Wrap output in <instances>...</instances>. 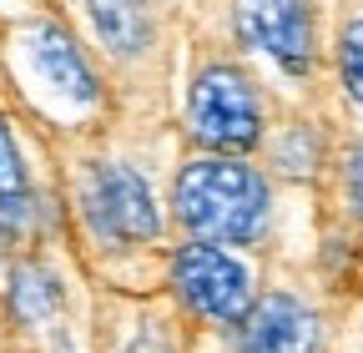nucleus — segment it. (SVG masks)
Wrapping results in <instances>:
<instances>
[{
	"label": "nucleus",
	"instance_id": "1",
	"mask_svg": "<svg viewBox=\"0 0 363 353\" xmlns=\"http://www.w3.org/2000/svg\"><path fill=\"white\" fill-rule=\"evenodd\" d=\"M262 172L233 157H202L177 176V217L202 242H252L267 228Z\"/></svg>",
	"mask_w": 363,
	"mask_h": 353
},
{
	"label": "nucleus",
	"instance_id": "2",
	"mask_svg": "<svg viewBox=\"0 0 363 353\" xmlns=\"http://www.w3.org/2000/svg\"><path fill=\"white\" fill-rule=\"evenodd\" d=\"M262 96L238 66H207L192 86V131L217 152H252L262 142Z\"/></svg>",
	"mask_w": 363,
	"mask_h": 353
},
{
	"label": "nucleus",
	"instance_id": "3",
	"mask_svg": "<svg viewBox=\"0 0 363 353\" xmlns=\"http://www.w3.org/2000/svg\"><path fill=\"white\" fill-rule=\"evenodd\" d=\"M238 35L252 51H262L272 66L288 76H313L318 61V26H313V0H233Z\"/></svg>",
	"mask_w": 363,
	"mask_h": 353
},
{
	"label": "nucleus",
	"instance_id": "4",
	"mask_svg": "<svg viewBox=\"0 0 363 353\" xmlns=\"http://www.w3.org/2000/svg\"><path fill=\"white\" fill-rule=\"evenodd\" d=\"M172 283L182 293V303L202 318H222L238 323L252 308V273L233 252H222L212 242H192L172 257Z\"/></svg>",
	"mask_w": 363,
	"mask_h": 353
},
{
	"label": "nucleus",
	"instance_id": "5",
	"mask_svg": "<svg viewBox=\"0 0 363 353\" xmlns=\"http://www.w3.org/2000/svg\"><path fill=\"white\" fill-rule=\"evenodd\" d=\"M86 217L96 223L101 237L111 242H147L157 237V202L152 187L142 182V172H131L121 162H101L86 172V187H81Z\"/></svg>",
	"mask_w": 363,
	"mask_h": 353
},
{
	"label": "nucleus",
	"instance_id": "6",
	"mask_svg": "<svg viewBox=\"0 0 363 353\" xmlns=\"http://www.w3.org/2000/svg\"><path fill=\"white\" fill-rule=\"evenodd\" d=\"M323 318L298 293H267L238 318V353H318Z\"/></svg>",
	"mask_w": 363,
	"mask_h": 353
},
{
	"label": "nucleus",
	"instance_id": "7",
	"mask_svg": "<svg viewBox=\"0 0 363 353\" xmlns=\"http://www.w3.org/2000/svg\"><path fill=\"white\" fill-rule=\"evenodd\" d=\"M26 51H30V66L56 86L61 96L71 101H96V76H91V66L81 61L76 40L61 30V26H35L26 35Z\"/></svg>",
	"mask_w": 363,
	"mask_h": 353
},
{
	"label": "nucleus",
	"instance_id": "8",
	"mask_svg": "<svg viewBox=\"0 0 363 353\" xmlns=\"http://www.w3.org/2000/svg\"><path fill=\"white\" fill-rule=\"evenodd\" d=\"M91 21H96V35L116 56H136V51H147V40H152L147 0H91Z\"/></svg>",
	"mask_w": 363,
	"mask_h": 353
},
{
	"label": "nucleus",
	"instance_id": "9",
	"mask_svg": "<svg viewBox=\"0 0 363 353\" xmlns=\"http://www.w3.org/2000/svg\"><path fill=\"white\" fill-rule=\"evenodd\" d=\"M30 217H35L30 176H26V162H21V152H16L11 126L0 121V232H26Z\"/></svg>",
	"mask_w": 363,
	"mask_h": 353
},
{
	"label": "nucleus",
	"instance_id": "10",
	"mask_svg": "<svg viewBox=\"0 0 363 353\" xmlns=\"http://www.w3.org/2000/svg\"><path fill=\"white\" fill-rule=\"evenodd\" d=\"M11 303H16V313L26 323H40L56 308V278L40 273V268H21L16 273V288H11Z\"/></svg>",
	"mask_w": 363,
	"mask_h": 353
},
{
	"label": "nucleus",
	"instance_id": "11",
	"mask_svg": "<svg viewBox=\"0 0 363 353\" xmlns=\"http://www.w3.org/2000/svg\"><path fill=\"white\" fill-rule=\"evenodd\" d=\"M338 81H343V96L363 111V16H353L338 30Z\"/></svg>",
	"mask_w": 363,
	"mask_h": 353
},
{
	"label": "nucleus",
	"instance_id": "12",
	"mask_svg": "<svg viewBox=\"0 0 363 353\" xmlns=\"http://www.w3.org/2000/svg\"><path fill=\"white\" fill-rule=\"evenodd\" d=\"M338 192H343L348 217L363 228V142L343 147V157H338Z\"/></svg>",
	"mask_w": 363,
	"mask_h": 353
},
{
	"label": "nucleus",
	"instance_id": "13",
	"mask_svg": "<svg viewBox=\"0 0 363 353\" xmlns=\"http://www.w3.org/2000/svg\"><path fill=\"white\" fill-rule=\"evenodd\" d=\"M126 353H172V343H162L157 333H142V338H131Z\"/></svg>",
	"mask_w": 363,
	"mask_h": 353
},
{
	"label": "nucleus",
	"instance_id": "14",
	"mask_svg": "<svg viewBox=\"0 0 363 353\" xmlns=\"http://www.w3.org/2000/svg\"><path fill=\"white\" fill-rule=\"evenodd\" d=\"M0 237H6V232H0ZM0 252H6V247H0Z\"/></svg>",
	"mask_w": 363,
	"mask_h": 353
}]
</instances>
